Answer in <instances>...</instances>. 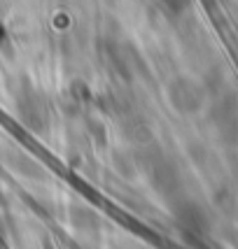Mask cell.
<instances>
[{"mask_svg":"<svg viewBox=\"0 0 238 249\" xmlns=\"http://www.w3.org/2000/svg\"><path fill=\"white\" fill-rule=\"evenodd\" d=\"M166 2H171V5H173V7H180V5H182L184 0H166Z\"/></svg>","mask_w":238,"mask_h":249,"instance_id":"6da1fadb","label":"cell"}]
</instances>
